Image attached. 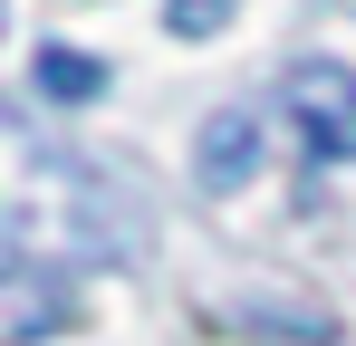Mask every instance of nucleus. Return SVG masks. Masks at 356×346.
<instances>
[{"instance_id": "obj_1", "label": "nucleus", "mask_w": 356, "mask_h": 346, "mask_svg": "<svg viewBox=\"0 0 356 346\" xmlns=\"http://www.w3.org/2000/svg\"><path fill=\"white\" fill-rule=\"evenodd\" d=\"M289 125L318 164H356V67L347 58H298L289 67Z\"/></svg>"}, {"instance_id": "obj_2", "label": "nucleus", "mask_w": 356, "mask_h": 346, "mask_svg": "<svg viewBox=\"0 0 356 346\" xmlns=\"http://www.w3.org/2000/svg\"><path fill=\"white\" fill-rule=\"evenodd\" d=\"M250 154H260V115L250 106H222V115H202V192H232V183H250Z\"/></svg>"}, {"instance_id": "obj_3", "label": "nucleus", "mask_w": 356, "mask_h": 346, "mask_svg": "<svg viewBox=\"0 0 356 346\" xmlns=\"http://www.w3.org/2000/svg\"><path fill=\"white\" fill-rule=\"evenodd\" d=\"M49 327H58V308H49V279L19 260V270H10V346H39Z\"/></svg>"}, {"instance_id": "obj_4", "label": "nucleus", "mask_w": 356, "mask_h": 346, "mask_svg": "<svg viewBox=\"0 0 356 346\" xmlns=\"http://www.w3.org/2000/svg\"><path fill=\"white\" fill-rule=\"evenodd\" d=\"M97 87H106V67H97V58H77V49H39V97H77V106H87V97H97Z\"/></svg>"}, {"instance_id": "obj_5", "label": "nucleus", "mask_w": 356, "mask_h": 346, "mask_svg": "<svg viewBox=\"0 0 356 346\" xmlns=\"http://www.w3.org/2000/svg\"><path fill=\"white\" fill-rule=\"evenodd\" d=\"M241 0H164V19H174V39H212L222 19H232Z\"/></svg>"}]
</instances>
